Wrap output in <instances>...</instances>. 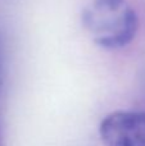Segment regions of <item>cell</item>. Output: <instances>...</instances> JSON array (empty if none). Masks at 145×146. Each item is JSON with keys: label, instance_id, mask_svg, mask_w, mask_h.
<instances>
[{"label": "cell", "instance_id": "obj_1", "mask_svg": "<svg viewBox=\"0 0 145 146\" xmlns=\"http://www.w3.org/2000/svg\"><path fill=\"white\" fill-rule=\"evenodd\" d=\"M84 27L104 49H120L134 40L139 27L136 12L126 0H92L81 13Z\"/></svg>", "mask_w": 145, "mask_h": 146}, {"label": "cell", "instance_id": "obj_2", "mask_svg": "<svg viewBox=\"0 0 145 146\" xmlns=\"http://www.w3.org/2000/svg\"><path fill=\"white\" fill-rule=\"evenodd\" d=\"M99 132L108 146H145V111H114L102 121Z\"/></svg>", "mask_w": 145, "mask_h": 146}, {"label": "cell", "instance_id": "obj_3", "mask_svg": "<svg viewBox=\"0 0 145 146\" xmlns=\"http://www.w3.org/2000/svg\"><path fill=\"white\" fill-rule=\"evenodd\" d=\"M3 83H4V62H3V56L0 54V91L3 88Z\"/></svg>", "mask_w": 145, "mask_h": 146}]
</instances>
